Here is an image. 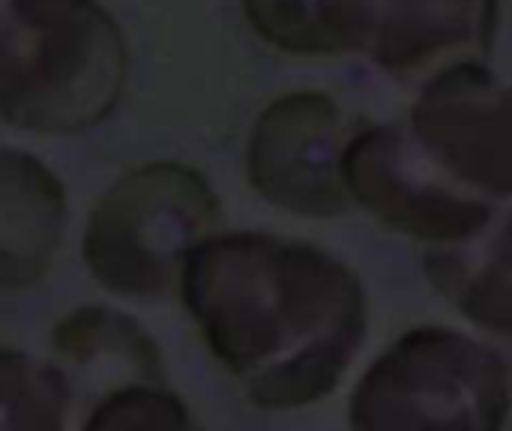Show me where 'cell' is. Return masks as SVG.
I'll use <instances>...</instances> for the list:
<instances>
[{
    "label": "cell",
    "instance_id": "obj_1",
    "mask_svg": "<svg viewBox=\"0 0 512 431\" xmlns=\"http://www.w3.org/2000/svg\"><path fill=\"white\" fill-rule=\"evenodd\" d=\"M186 291L210 333L237 354L342 345L363 315L360 291L336 261L270 237L201 246Z\"/></svg>",
    "mask_w": 512,
    "mask_h": 431
},
{
    "label": "cell",
    "instance_id": "obj_2",
    "mask_svg": "<svg viewBox=\"0 0 512 431\" xmlns=\"http://www.w3.org/2000/svg\"><path fill=\"white\" fill-rule=\"evenodd\" d=\"M129 78L120 24L99 0H0V117L27 132L102 123Z\"/></svg>",
    "mask_w": 512,
    "mask_h": 431
},
{
    "label": "cell",
    "instance_id": "obj_3",
    "mask_svg": "<svg viewBox=\"0 0 512 431\" xmlns=\"http://www.w3.org/2000/svg\"><path fill=\"white\" fill-rule=\"evenodd\" d=\"M216 219V198L186 165L156 162L129 171L96 207L87 231V261L114 291L153 294L177 258Z\"/></svg>",
    "mask_w": 512,
    "mask_h": 431
},
{
    "label": "cell",
    "instance_id": "obj_4",
    "mask_svg": "<svg viewBox=\"0 0 512 431\" xmlns=\"http://www.w3.org/2000/svg\"><path fill=\"white\" fill-rule=\"evenodd\" d=\"M318 54L414 78L492 48L501 0H309Z\"/></svg>",
    "mask_w": 512,
    "mask_h": 431
},
{
    "label": "cell",
    "instance_id": "obj_5",
    "mask_svg": "<svg viewBox=\"0 0 512 431\" xmlns=\"http://www.w3.org/2000/svg\"><path fill=\"white\" fill-rule=\"evenodd\" d=\"M411 141L456 186L510 195V90L489 66L459 60L432 72L411 108Z\"/></svg>",
    "mask_w": 512,
    "mask_h": 431
},
{
    "label": "cell",
    "instance_id": "obj_6",
    "mask_svg": "<svg viewBox=\"0 0 512 431\" xmlns=\"http://www.w3.org/2000/svg\"><path fill=\"white\" fill-rule=\"evenodd\" d=\"M342 183L390 225L429 240H465L492 219L486 201L441 174L396 126L351 132Z\"/></svg>",
    "mask_w": 512,
    "mask_h": 431
},
{
    "label": "cell",
    "instance_id": "obj_7",
    "mask_svg": "<svg viewBox=\"0 0 512 431\" xmlns=\"http://www.w3.org/2000/svg\"><path fill=\"white\" fill-rule=\"evenodd\" d=\"M351 123L339 102L321 90H297L273 99L255 120L246 165L255 189L270 201L333 216L345 207L342 153Z\"/></svg>",
    "mask_w": 512,
    "mask_h": 431
},
{
    "label": "cell",
    "instance_id": "obj_8",
    "mask_svg": "<svg viewBox=\"0 0 512 431\" xmlns=\"http://www.w3.org/2000/svg\"><path fill=\"white\" fill-rule=\"evenodd\" d=\"M66 222L57 177L30 153L0 147V285L42 276Z\"/></svg>",
    "mask_w": 512,
    "mask_h": 431
},
{
    "label": "cell",
    "instance_id": "obj_9",
    "mask_svg": "<svg viewBox=\"0 0 512 431\" xmlns=\"http://www.w3.org/2000/svg\"><path fill=\"white\" fill-rule=\"evenodd\" d=\"M441 264V285L444 291L456 294L462 306H468L474 315L492 318V315H507V303L495 300L492 291L498 297L507 300V276H495L492 270L507 267L504 264V234L489 246H477L474 252H465L459 258H444Z\"/></svg>",
    "mask_w": 512,
    "mask_h": 431
},
{
    "label": "cell",
    "instance_id": "obj_10",
    "mask_svg": "<svg viewBox=\"0 0 512 431\" xmlns=\"http://www.w3.org/2000/svg\"><path fill=\"white\" fill-rule=\"evenodd\" d=\"M252 30L285 54L315 57L318 42L309 18V0H240Z\"/></svg>",
    "mask_w": 512,
    "mask_h": 431
}]
</instances>
